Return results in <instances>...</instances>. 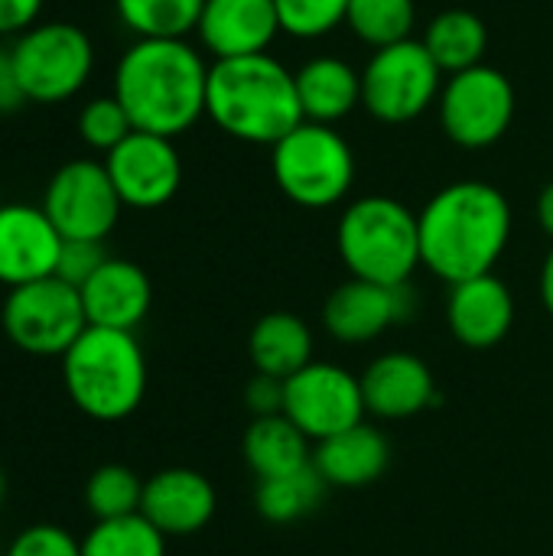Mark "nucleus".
Wrapping results in <instances>:
<instances>
[{
    "mask_svg": "<svg viewBox=\"0 0 553 556\" xmlns=\"http://www.w3.org/2000/svg\"><path fill=\"white\" fill-rule=\"evenodd\" d=\"M417 218L420 261L447 283L492 274L512 238V205L505 192L479 179L443 186Z\"/></svg>",
    "mask_w": 553,
    "mask_h": 556,
    "instance_id": "f257e3e1",
    "label": "nucleus"
},
{
    "mask_svg": "<svg viewBox=\"0 0 553 556\" xmlns=\"http://www.w3.org/2000/svg\"><path fill=\"white\" fill-rule=\"evenodd\" d=\"M111 94L134 130L176 140L205 117L209 65L186 39H137L114 68Z\"/></svg>",
    "mask_w": 553,
    "mask_h": 556,
    "instance_id": "f03ea898",
    "label": "nucleus"
},
{
    "mask_svg": "<svg viewBox=\"0 0 553 556\" xmlns=\"http://www.w3.org/2000/svg\"><path fill=\"white\" fill-rule=\"evenodd\" d=\"M205 117L241 143H280L303 124L297 78L267 52L215 59L209 65Z\"/></svg>",
    "mask_w": 553,
    "mask_h": 556,
    "instance_id": "7ed1b4c3",
    "label": "nucleus"
},
{
    "mask_svg": "<svg viewBox=\"0 0 553 556\" xmlns=\"http://www.w3.org/2000/svg\"><path fill=\"white\" fill-rule=\"evenodd\" d=\"M62 378L81 414L114 424L140 407L147 394V358L134 332L88 326L62 355Z\"/></svg>",
    "mask_w": 553,
    "mask_h": 556,
    "instance_id": "20e7f679",
    "label": "nucleus"
},
{
    "mask_svg": "<svg viewBox=\"0 0 553 556\" xmlns=\"http://www.w3.org/2000/svg\"><path fill=\"white\" fill-rule=\"evenodd\" d=\"M339 257L359 280L411 283L420 261V218L391 195L355 199L336 231Z\"/></svg>",
    "mask_w": 553,
    "mask_h": 556,
    "instance_id": "39448f33",
    "label": "nucleus"
},
{
    "mask_svg": "<svg viewBox=\"0 0 553 556\" xmlns=\"http://www.w3.org/2000/svg\"><path fill=\"white\" fill-rule=\"evenodd\" d=\"M271 169L290 202L329 208L342 202L355 182V153L332 124L303 121L271 147Z\"/></svg>",
    "mask_w": 553,
    "mask_h": 556,
    "instance_id": "423d86ee",
    "label": "nucleus"
},
{
    "mask_svg": "<svg viewBox=\"0 0 553 556\" xmlns=\"http://www.w3.org/2000/svg\"><path fill=\"white\" fill-rule=\"evenodd\" d=\"M13 75L26 101L62 104L75 98L95 68V46L75 23H36L10 46Z\"/></svg>",
    "mask_w": 553,
    "mask_h": 556,
    "instance_id": "0eeeda50",
    "label": "nucleus"
},
{
    "mask_svg": "<svg viewBox=\"0 0 553 556\" xmlns=\"http://www.w3.org/2000/svg\"><path fill=\"white\" fill-rule=\"evenodd\" d=\"M443 68L427 52L424 39H404L375 49L362 68V104L375 121L407 124L430 111L443 91Z\"/></svg>",
    "mask_w": 553,
    "mask_h": 556,
    "instance_id": "6e6552de",
    "label": "nucleus"
},
{
    "mask_svg": "<svg viewBox=\"0 0 553 556\" xmlns=\"http://www.w3.org/2000/svg\"><path fill=\"white\" fill-rule=\"evenodd\" d=\"M0 323L7 339L26 355L62 358L88 329L78 287L52 277L13 287L3 300Z\"/></svg>",
    "mask_w": 553,
    "mask_h": 556,
    "instance_id": "1a4fd4ad",
    "label": "nucleus"
},
{
    "mask_svg": "<svg viewBox=\"0 0 553 556\" xmlns=\"http://www.w3.org/2000/svg\"><path fill=\"white\" fill-rule=\"evenodd\" d=\"M443 134L466 150L499 143L515 121V85L492 65H473L443 81L440 91Z\"/></svg>",
    "mask_w": 553,
    "mask_h": 556,
    "instance_id": "9d476101",
    "label": "nucleus"
},
{
    "mask_svg": "<svg viewBox=\"0 0 553 556\" xmlns=\"http://www.w3.org/2000/svg\"><path fill=\"white\" fill-rule=\"evenodd\" d=\"M121 195L98 160H68L42 192V212L65 241H104L121 218Z\"/></svg>",
    "mask_w": 553,
    "mask_h": 556,
    "instance_id": "9b49d317",
    "label": "nucleus"
},
{
    "mask_svg": "<svg viewBox=\"0 0 553 556\" xmlns=\"http://www.w3.org/2000/svg\"><path fill=\"white\" fill-rule=\"evenodd\" d=\"M284 414L313 443L352 430L368 414L362 397V378L332 362H310L303 371L287 378Z\"/></svg>",
    "mask_w": 553,
    "mask_h": 556,
    "instance_id": "f8f14e48",
    "label": "nucleus"
},
{
    "mask_svg": "<svg viewBox=\"0 0 553 556\" xmlns=\"http://www.w3.org/2000/svg\"><path fill=\"white\" fill-rule=\"evenodd\" d=\"M108 176L130 208H160L183 186V160L169 137L134 130L111 153H104Z\"/></svg>",
    "mask_w": 553,
    "mask_h": 556,
    "instance_id": "ddd939ff",
    "label": "nucleus"
},
{
    "mask_svg": "<svg viewBox=\"0 0 553 556\" xmlns=\"http://www.w3.org/2000/svg\"><path fill=\"white\" fill-rule=\"evenodd\" d=\"M411 316H414L411 283L385 287V283L359 280V277L336 287L323 309V323H326L329 336L339 342H349V345L375 342L391 326H401Z\"/></svg>",
    "mask_w": 553,
    "mask_h": 556,
    "instance_id": "4468645a",
    "label": "nucleus"
},
{
    "mask_svg": "<svg viewBox=\"0 0 553 556\" xmlns=\"http://www.w3.org/2000/svg\"><path fill=\"white\" fill-rule=\"evenodd\" d=\"M62 235L42 205H0V283L23 287L55 274Z\"/></svg>",
    "mask_w": 553,
    "mask_h": 556,
    "instance_id": "2eb2a0df",
    "label": "nucleus"
},
{
    "mask_svg": "<svg viewBox=\"0 0 553 556\" xmlns=\"http://www.w3.org/2000/svg\"><path fill=\"white\" fill-rule=\"evenodd\" d=\"M199 42L212 59H238L267 52L280 33L274 0H205L199 16Z\"/></svg>",
    "mask_w": 553,
    "mask_h": 556,
    "instance_id": "dca6fc26",
    "label": "nucleus"
},
{
    "mask_svg": "<svg viewBox=\"0 0 553 556\" xmlns=\"http://www.w3.org/2000/svg\"><path fill=\"white\" fill-rule=\"evenodd\" d=\"M140 515L163 538H189L215 515V489L196 469H163L143 482Z\"/></svg>",
    "mask_w": 553,
    "mask_h": 556,
    "instance_id": "f3484780",
    "label": "nucleus"
},
{
    "mask_svg": "<svg viewBox=\"0 0 553 556\" xmlns=\"http://www.w3.org/2000/svg\"><path fill=\"white\" fill-rule=\"evenodd\" d=\"M365 410L381 420H404L437 404V381L417 355L388 352L362 375Z\"/></svg>",
    "mask_w": 553,
    "mask_h": 556,
    "instance_id": "a211bd4d",
    "label": "nucleus"
},
{
    "mask_svg": "<svg viewBox=\"0 0 553 556\" xmlns=\"http://www.w3.org/2000/svg\"><path fill=\"white\" fill-rule=\"evenodd\" d=\"M78 293L88 326L121 329V332H134L150 313V300H153L150 277L134 261H121V257H108Z\"/></svg>",
    "mask_w": 553,
    "mask_h": 556,
    "instance_id": "6ab92c4d",
    "label": "nucleus"
},
{
    "mask_svg": "<svg viewBox=\"0 0 553 556\" xmlns=\"http://www.w3.org/2000/svg\"><path fill=\"white\" fill-rule=\"evenodd\" d=\"M447 319L466 349H492L508 336L515 323V296L495 274H482L453 283Z\"/></svg>",
    "mask_w": 553,
    "mask_h": 556,
    "instance_id": "aec40b11",
    "label": "nucleus"
},
{
    "mask_svg": "<svg viewBox=\"0 0 553 556\" xmlns=\"http://www.w3.org/2000/svg\"><path fill=\"white\" fill-rule=\"evenodd\" d=\"M313 466L326 479V485L362 489L378 482L391 466V443L378 427H368L362 420L352 430L316 443Z\"/></svg>",
    "mask_w": 553,
    "mask_h": 556,
    "instance_id": "412c9836",
    "label": "nucleus"
},
{
    "mask_svg": "<svg viewBox=\"0 0 553 556\" xmlns=\"http://www.w3.org/2000/svg\"><path fill=\"white\" fill-rule=\"evenodd\" d=\"M293 78L303 121L336 124L362 104V72H355L349 62L336 55H316L303 62L293 72Z\"/></svg>",
    "mask_w": 553,
    "mask_h": 556,
    "instance_id": "4be33fe9",
    "label": "nucleus"
},
{
    "mask_svg": "<svg viewBox=\"0 0 553 556\" xmlns=\"http://www.w3.org/2000/svg\"><path fill=\"white\" fill-rule=\"evenodd\" d=\"M248 352L254 371L287 381L313 362V332L293 313H267L254 323Z\"/></svg>",
    "mask_w": 553,
    "mask_h": 556,
    "instance_id": "5701e85b",
    "label": "nucleus"
},
{
    "mask_svg": "<svg viewBox=\"0 0 553 556\" xmlns=\"http://www.w3.org/2000/svg\"><path fill=\"white\" fill-rule=\"evenodd\" d=\"M310 443L313 440L287 414L254 417L244 433V459L257 479H277L313 463Z\"/></svg>",
    "mask_w": 553,
    "mask_h": 556,
    "instance_id": "b1692460",
    "label": "nucleus"
},
{
    "mask_svg": "<svg viewBox=\"0 0 553 556\" xmlns=\"http://www.w3.org/2000/svg\"><path fill=\"white\" fill-rule=\"evenodd\" d=\"M424 46L443 68V75H456L473 65H482L489 49V29L473 10H443L427 23Z\"/></svg>",
    "mask_w": 553,
    "mask_h": 556,
    "instance_id": "393cba45",
    "label": "nucleus"
},
{
    "mask_svg": "<svg viewBox=\"0 0 553 556\" xmlns=\"http://www.w3.org/2000/svg\"><path fill=\"white\" fill-rule=\"evenodd\" d=\"M326 489H329L326 479L310 463L306 469H297L290 476L257 479L254 508L271 525H293V521H300L319 508V502L326 498Z\"/></svg>",
    "mask_w": 553,
    "mask_h": 556,
    "instance_id": "a878e982",
    "label": "nucleus"
},
{
    "mask_svg": "<svg viewBox=\"0 0 553 556\" xmlns=\"http://www.w3.org/2000/svg\"><path fill=\"white\" fill-rule=\"evenodd\" d=\"M114 7L137 39H186L199 29L205 0H114Z\"/></svg>",
    "mask_w": 553,
    "mask_h": 556,
    "instance_id": "bb28decb",
    "label": "nucleus"
},
{
    "mask_svg": "<svg viewBox=\"0 0 553 556\" xmlns=\"http://www.w3.org/2000/svg\"><path fill=\"white\" fill-rule=\"evenodd\" d=\"M345 23L362 42H368L372 49H385L411 39L417 7L414 0H349Z\"/></svg>",
    "mask_w": 553,
    "mask_h": 556,
    "instance_id": "cd10ccee",
    "label": "nucleus"
},
{
    "mask_svg": "<svg viewBox=\"0 0 553 556\" xmlns=\"http://www.w3.org/2000/svg\"><path fill=\"white\" fill-rule=\"evenodd\" d=\"M81 556H166V538L143 518L98 521L81 541Z\"/></svg>",
    "mask_w": 553,
    "mask_h": 556,
    "instance_id": "c85d7f7f",
    "label": "nucleus"
},
{
    "mask_svg": "<svg viewBox=\"0 0 553 556\" xmlns=\"http://www.w3.org/2000/svg\"><path fill=\"white\" fill-rule=\"evenodd\" d=\"M143 482L127 466H101L85 482V505L98 521L140 515Z\"/></svg>",
    "mask_w": 553,
    "mask_h": 556,
    "instance_id": "c756f323",
    "label": "nucleus"
},
{
    "mask_svg": "<svg viewBox=\"0 0 553 556\" xmlns=\"http://www.w3.org/2000/svg\"><path fill=\"white\" fill-rule=\"evenodd\" d=\"M134 134V124L124 111V104L114 94H98L78 111V137L85 147L111 153L121 140Z\"/></svg>",
    "mask_w": 553,
    "mask_h": 556,
    "instance_id": "7c9ffc66",
    "label": "nucleus"
},
{
    "mask_svg": "<svg viewBox=\"0 0 553 556\" xmlns=\"http://www.w3.org/2000/svg\"><path fill=\"white\" fill-rule=\"evenodd\" d=\"M280 16V33L297 39H319L345 23L349 0H274Z\"/></svg>",
    "mask_w": 553,
    "mask_h": 556,
    "instance_id": "2f4dec72",
    "label": "nucleus"
},
{
    "mask_svg": "<svg viewBox=\"0 0 553 556\" xmlns=\"http://www.w3.org/2000/svg\"><path fill=\"white\" fill-rule=\"evenodd\" d=\"M108 261L104 254V244L101 241H65L62 238V251H59V264H55V277L72 283V287H85L95 270Z\"/></svg>",
    "mask_w": 553,
    "mask_h": 556,
    "instance_id": "473e14b6",
    "label": "nucleus"
},
{
    "mask_svg": "<svg viewBox=\"0 0 553 556\" xmlns=\"http://www.w3.org/2000/svg\"><path fill=\"white\" fill-rule=\"evenodd\" d=\"M7 556H81V544L55 525H33L10 544Z\"/></svg>",
    "mask_w": 553,
    "mask_h": 556,
    "instance_id": "72a5a7b5",
    "label": "nucleus"
},
{
    "mask_svg": "<svg viewBox=\"0 0 553 556\" xmlns=\"http://www.w3.org/2000/svg\"><path fill=\"white\" fill-rule=\"evenodd\" d=\"M284 397H287V381L284 378H274V375H254L244 388V401H248V410L254 417H277L284 414Z\"/></svg>",
    "mask_w": 553,
    "mask_h": 556,
    "instance_id": "f704fd0d",
    "label": "nucleus"
},
{
    "mask_svg": "<svg viewBox=\"0 0 553 556\" xmlns=\"http://www.w3.org/2000/svg\"><path fill=\"white\" fill-rule=\"evenodd\" d=\"M42 0H0V36H23L39 23Z\"/></svg>",
    "mask_w": 553,
    "mask_h": 556,
    "instance_id": "c9c22d12",
    "label": "nucleus"
},
{
    "mask_svg": "<svg viewBox=\"0 0 553 556\" xmlns=\"http://www.w3.org/2000/svg\"><path fill=\"white\" fill-rule=\"evenodd\" d=\"M26 98L16 85V75H13V55L10 49L0 42V114H10L16 108H23Z\"/></svg>",
    "mask_w": 553,
    "mask_h": 556,
    "instance_id": "e433bc0d",
    "label": "nucleus"
},
{
    "mask_svg": "<svg viewBox=\"0 0 553 556\" xmlns=\"http://www.w3.org/2000/svg\"><path fill=\"white\" fill-rule=\"evenodd\" d=\"M538 225L548 238H553V182H548L538 195Z\"/></svg>",
    "mask_w": 553,
    "mask_h": 556,
    "instance_id": "4c0bfd02",
    "label": "nucleus"
},
{
    "mask_svg": "<svg viewBox=\"0 0 553 556\" xmlns=\"http://www.w3.org/2000/svg\"><path fill=\"white\" fill-rule=\"evenodd\" d=\"M541 300H544L548 313L553 316V248L548 261H544V267H541Z\"/></svg>",
    "mask_w": 553,
    "mask_h": 556,
    "instance_id": "58836bf2",
    "label": "nucleus"
},
{
    "mask_svg": "<svg viewBox=\"0 0 553 556\" xmlns=\"http://www.w3.org/2000/svg\"><path fill=\"white\" fill-rule=\"evenodd\" d=\"M3 489H7V485H3V472H0V502H3Z\"/></svg>",
    "mask_w": 553,
    "mask_h": 556,
    "instance_id": "ea45409f",
    "label": "nucleus"
},
{
    "mask_svg": "<svg viewBox=\"0 0 553 556\" xmlns=\"http://www.w3.org/2000/svg\"><path fill=\"white\" fill-rule=\"evenodd\" d=\"M0 205H3V192H0Z\"/></svg>",
    "mask_w": 553,
    "mask_h": 556,
    "instance_id": "a19ab883",
    "label": "nucleus"
}]
</instances>
